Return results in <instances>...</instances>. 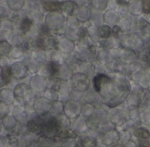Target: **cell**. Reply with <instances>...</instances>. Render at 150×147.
Listing matches in <instances>:
<instances>
[{
	"instance_id": "6da1fadb",
	"label": "cell",
	"mask_w": 150,
	"mask_h": 147,
	"mask_svg": "<svg viewBox=\"0 0 150 147\" xmlns=\"http://www.w3.org/2000/svg\"><path fill=\"white\" fill-rule=\"evenodd\" d=\"M112 75L99 73L92 77V88L98 93L101 103L110 109L124 103L131 91L129 82L123 74Z\"/></svg>"
},
{
	"instance_id": "7a4b0ae2",
	"label": "cell",
	"mask_w": 150,
	"mask_h": 147,
	"mask_svg": "<svg viewBox=\"0 0 150 147\" xmlns=\"http://www.w3.org/2000/svg\"><path fill=\"white\" fill-rule=\"evenodd\" d=\"M65 17L59 11L50 12L45 14V24L51 32L52 35L53 33H58L62 36V33L65 28Z\"/></svg>"
},
{
	"instance_id": "3957f363",
	"label": "cell",
	"mask_w": 150,
	"mask_h": 147,
	"mask_svg": "<svg viewBox=\"0 0 150 147\" xmlns=\"http://www.w3.org/2000/svg\"><path fill=\"white\" fill-rule=\"evenodd\" d=\"M15 101L17 105L28 106L29 103L33 101L35 96V93L31 89L29 84L18 83L14 86L13 89Z\"/></svg>"
},
{
	"instance_id": "277c9868",
	"label": "cell",
	"mask_w": 150,
	"mask_h": 147,
	"mask_svg": "<svg viewBox=\"0 0 150 147\" xmlns=\"http://www.w3.org/2000/svg\"><path fill=\"white\" fill-rule=\"evenodd\" d=\"M70 84L73 90L84 93L91 86V79L81 73H74L70 80Z\"/></svg>"
},
{
	"instance_id": "5b68a950",
	"label": "cell",
	"mask_w": 150,
	"mask_h": 147,
	"mask_svg": "<svg viewBox=\"0 0 150 147\" xmlns=\"http://www.w3.org/2000/svg\"><path fill=\"white\" fill-rule=\"evenodd\" d=\"M52 101L48 100L46 98L40 95L34 98L32 104V108L37 116H43L50 113L51 108Z\"/></svg>"
},
{
	"instance_id": "8992f818",
	"label": "cell",
	"mask_w": 150,
	"mask_h": 147,
	"mask_svg": "<svg viewBox=\"0 0 150 147\" xmlns=\"http://www.w3.org/2000/svg\"><path fill=\"white\" fill-rule=\"evenodd\" d=\"M29 86L35 93L42 94L48 89L49 80L40 74H34L29 79Z\"/></svg>"
},
{
	"instance_id": "52a82bcc",
	"label": "cell",
	"mask_w": 150,
	"mask_h": 147,
	"mask_svg": "<svg viewBox=\"0 0 150 147\" xmlns=\"http://www.w3.org/2000/svg\"><path fill=\"white\" fill-rule=\"evenodd\" d=\"M81 102L71 99L66 100L64 101V114L71 120L74 119L81 114Z\"/></svg>"
},
{
	"instance_id": "ba28073f",
	"label": "cell",
	"mask_w": 150,
	"mask_h": 147,
	"mask_svg": "<svg viewBox=\"0 0 150 147\" xmlns=\"http://www.w3.org/2000/svg\"><path fill=\"white\" fill-rule=\"evenodd\" d=\"M11 77L16 81H21L26 78L29 74V69L26 64L22 61H17L10 65Z\"/></svg>"
},
{
	"instance_id": "9c48e42d",
	"label": "cell",
	"mask_w": 150,
	"mask_h": 147,
	"mask_svg": "<svg viewBox=\"0 0 150 147\" xmlns=\"http://www.w3.org/2000/svg\"><path fill=\"white\" fill-rule=\"evenodd\" d=\"M89 122L81 115L74 119L71 120V129L75 134L78 136L86 134L89 131Z\"/></svg>"
},
{
	"instance_id": "30bf717a",
	"label": "cell",
	"mask_w": 150,
	"mask_h": 147,
	"mask_svg": "<svg viewBox=\"0 0 150 147\" xmlns=\"http://www.w3.org/2000/svg\"><path fill=\"white\" fill-rule=\"evenodd\" d=\"M11 115L20 125H25L29 119V111L27 107L15 105L11 110Z\"/></svg>"
},
{
	"instance_id": "8fae6325",
	"label": "cell",
	"mask_w": 150,
	"mask_h": 147,
	"mask_svg": "<svg viewBox=\"0 0 150 147\" xmlns=\"http://www.w3.org/2000/svg\"><path fill=\"white\" fill-rule=\"evenodd\" d=\"M73 15L77 19L80 23L83 25L86 24L90 20L92 15V10L89 7V5H79L75 10Z\"/></svg>"
},
{
	"instance_id": "7c38bea8",
	"label": "cell",
	"mask_w": 150,
	"mask_h": 147,
	"mask_svg": "<svg viewBox=\"0 0 150 147\" xmlns=\"http://www.w3.org/2000/svg\"><path fill=\"white\" fill-rule=\"evenodd\" d=\"M60 65H59L58 63L52 61H47L45 65H42L38 74L44 76L48 79L57 77Z\"/></svg>"
},
{
	"instance_id": "4fadbf2b",
	"label": "cell",
	"mask_w": 150,
	"mask_h": 147,
	"mask_svg": "<svg viewBox=\"0 0 150 147\" xmlns=\"http://www.w3.org/2000/svg\"><path fill=\"white\" fill-rule=\"evenodd\" d=\"M108 110L104 107H96L95 113H93L90 118L88 119L89 125L90 128H96L98 125L101 123L104 119H108Z\"/></svg>"
},
{
	"instance_id": "5bb4252c",
	"label": "cell",
	"mask_w": 150,
	"mask_h": 147,
	"mask_svg": "<svg viewBox=\"0 0 150 147\" xmlns=\"http://www.w3.org/2000/svg\"><path fill=\"white\" fill-rule=\"evenodd\" d=\"M108 119L111 123L116 127L117 129L119 127H122L125 122L124 113L120 109L117 107L112 108L108 111Z\"/></svg>"
},
{
	"instance_id": "9a60e30c",
	"label": "cell",
	"mask_w": 150,
	"mask_h": 147,
	"mask_svg": "<svg viewBox=\"0 0 150 147\" xmlns=\"http://www.w3.org/2000/svg\"><path fill=\"white\" fill-rule=\"evenodd\" d=\"M25 126H26V130L27 131L30 132L33 134H35L36 136L41 135L43 132V128H44L42 121L38 116L35 118L29 119Z\"/></svg>"
},
{
	"instance_id": "2e32d148",
	"label": "cell",
	"mask_w": 150,
	"mask_h": 147,
	"mask_svg": "<svg viewBox=\"0 0 150 147\" xmlns=\"http://www.w3.org/2000/svg\"><path fill=\"white\" fill-rule=\"evenodd\" d=\"M59 39V50L64 55H70L76 50L77 44L64 36H61Z\"/></svg>"
},
{
	"instance_id": "e0dca14e",
	"label": "cell",
	"mask_w": 150,
	"mask_h": 147,
	"mask_svg": "<svg viewBox=\"0 0 150 147\" xmlns=\"http://www.w3.org/2000/svg\"><path fill=\"white\" fill-rule=\"evenodd\" d=\"M101 143L106 146H112L115 144L120 143V132L117 129L107 131L101 134Z\"/></svg>"
},
{
	"instance_id": "ac0fdd59",
	"label": "cell",
	"mask_w": 150,
	"mask_h": 147,
	"mask_svg": "<svg viewBox=\"0 0 150 147\" xmlns=\"http://www.w3.org/2000/svg\"><path fill=\"white\" fill-rule=\"evenodd\" d=\"M120 19V14L116 10L108 9V10L103 13V21L104 24L109 26L110 27H113L117 25L119 20Z\"/></svg>"
},
{
	"instance_id": "d6986e66",
	"label": "cell",
	"mask_w": 150,
	"mask_h": 147,
	"mask_svg": "<svg viewBox=\"0 0 150 147\" xmlns=\"http://www.w3.org/2000/svg\"><path fill=\"white\" fill-rule=\"evenodd\" d=\"M96 59L99 64H101L103 66H107L114 61V59L112 58L110 51L105 48H98Z\"/></svg>"
},
{
	"instance_id": "ffe728a7",
	"label": "cell",
	"mask_w": 150,
	"mask_h": 147,
	"mask_svg": "<svg viewBox=\"0 0 150 147\" xmlns=\"http://www.w3.org/2000/svg\"><path fill=\"white\" fill-rule=\"evenodd\" d=\"M78 72L83 74L89 78H92L96 74V67L93 62L81 61L78 65Z\"/></svg>"
},
{
	"instance_id": "44dd1931",
	"label": "cell",
	"mask_w": 150,
	"mask_h": 147,
	"mask_svg": "<svg viewBox=\"0 0 150 147\" xmlns=\"http://www.w3.org/2000/svg\"><path fill=\"white\" fill-rule=\"evenodd\" d=\"M77 8V5L75 1H62L59 3V11L65 18L73 15Z\"/></svg>"
},
{
	"instance_id": "7402d4cb",
	"label": "cell",
	"mask_w": 150,
	"mask_h": 147,
	"mask_svg": "<svg viewBox=\"0 0 150 147\" xmlns=\"http://www.w3.org/2000/svg\"><path fill=\"white\" fill-rule=\"evenodd\" d=\"M99 101H100V97L98 93L92 88V87L90 86L88 90L83 93L82 103H90L95 105Z\"/></svg>"
},
{
	"instance_id": "603a6c76",
	"label": "cell",
	"mask_w": 150,
	"mask_h": 147,
	"mask_svg": "<svg viewBox=\"0 0 150 147\" xmlns=\"http://www.w3.org/2000/svg\"><path fill=\"white\" fill-rule=\"evenodd\" d=\"M0 101L11 105L15 101L13 89L9 88H1L0 89Z\"/></svg>"
},
{
	"instance_id": "cb8c5ba5",
	"label": "cell",
	"mask_w": 150,
	"mask_h": 147,
	"mask_svg": "<svg viewBox=\"0 0 150 147\" xmlns=\"http://www.w3.org/2000/svg\"><path fill=\"white\" fill-rule=\"evenodd\" d=\"M89 6L93 11L103 14L108 10V1L107 0H92L89 2Z\"/></svg>"
},
{
	"instance_id": "d4e9b609",
	"label": "cell",
	"mask_w": 150,
	"mask_h": 147,
	"mask_svg": "<svg viewBox=\"0 0 150 147\" xmlns=\"http://www.w3.org/2000/svg\"><path fill=\"white\" fill-rule=\"evenodd\" d=\"M2 127L5 130L8 131H14L16 130L19 124L14 119V118L12 116L11 114H9L8 116H5L4 118L2 119Z\"/></svg>"
},
{
	"instance_id": "484cf974",
	"label": "cell",
	"mask_w": 150,
	"mask_h": 147,
	"mask_svg": "<svg viewBox=\"0 0 150 147\" xmlns=\"http://www.w3.org/2000/svg\"><path fill=\"white\" fill-rule=\"evenodd\" d=\"M73 74L74 72L71 69L66 63H64L60 65L59 71L57 77L61 81H70Z\"/></svg>"
},
{
	"instance_id": "4316f807",
	"label": "cell",
	"mask_w": 150,
	"mask_h": 147,
	"mask_svg": "<svg viewBox=\"0 0 150 147\" xmlns=\"http://www.w3.org/2000/svg\"><path fill=\"white\" fill-rule=\"evenodd\" d=\"M112 35V28L105 24L99 26L96 31V36L98 40H106Z\"/></svg>"
},
{
	"instance_id": "83f0119b",
	"label": "cell",
	"mask_w": 150,
	"mask_h": 147,
	"mask_svg": "<svg viewBox=\"0 0 150 147\" xmlns=\"http://www.w3.org/2000/svg\"><path fill=\"white\" fill-rule=\"evenodd\" d=\"M31 21L33 22V24L35 25H41V24L45 23V14L43 13L41 11H36L30 12L26 14Z\"/></svg>"
},
{
	"instance_id": "f1b7e54d",
	"label": "cell",
	"mask_w": 150,
	"mask_h": 147,
	"mask_svg": "<svg viewBox=\"0 0 150 147\" xmlns=\"http://www.w3.org/2000/svg\"><path fill=\"white\" fill-rule=\"evenodd\" d=\"M79 143L81 147H96L98 145V140L95 137L84 134L79 136Z\"/></svg>"
},
{
	"instance_id": "f546056e",
	"label": "cell",
	"mask_w": 150,
	"mask_h": 147,
	"mask_svg": "<svg viewBox=\"0 0 150 147\" xmlns=\"http://www.w3.org/2000/svg\"><path fill=\"white\" fill-rule=\"evenodd\" d=\"M58 140L41 134L38 137L36 143L38 147H52Z\"/></svg>"
},
{
	"instance_id": "4dcf8cb0",
	"label": "cell",
	"mask_w": 150,
	"mask_h": 147,
	"mask_svg": "<svg viewBox=\"0 0 150 147\" xmlns=\"http://www.w3.org/2000/svg\"><path fill=\"white\" fill-rule=\"evenodd\" d=\"M60 1H43L41 2V8L47 13L59 11Z\"/></svg>"
},
{
	"instance_id": "1f68e13d",
	"label": "cell",
	"mask_w": 150,
	"mask_h": 147,
	"mask_svg": "<svg viewBox=\"0 0 150 147\" xmlns=\"http://www.w3.org/2000/svg\"><path fill=\"white\" fill-rule=\"evenodd\" d=\"M56 120L59 129H71V120L64 113L56 116Z\"/></svg>"
},
{
	"instance_id": "d6a6232c",
	"label": "cell",
	"mask_w": 150,
	"mask_h": 147,
	"mask_svg": "<svg viewBox=\"0 0 150 147\" xmlns=\"http://www.w3.org/2000/svg\"><path fill=\"white\" fill-rule=\"evenodd\" d=\"M5 2L11 11L18 12L24 8L26 1H24V0H7V1H5Z\"/></svg>"
},
{
	"instance_id": "836d02e7",
	"label": "cell",
	"mask_w": 150,
	"mask_h": 147,
	"mask_svg": "<svg viewBox=\"0 0 150 147\" xmlns=\"http://www.w3.org/2000/svg\"><path fill=\"white\" fill-rule=\"evenodd\" d=\"M33 22L31 21V20L29 19V17L26 15L23 16L22 19H21V23L19 24L17 31H19L21 34L25 36L26 33H28V31L29 30V29L31 28V26H33Z\"/></svg>"
},
{
	"instance_id": "e575fe53",
	"label": "cell",
	"mask_w": 150,
	"mask_h": 147,
	"mask_svg": "<svg viewBox=\"0 0 150 147\" xmlns=\"http://www.w3.org/2000/svg\"><path fill=\"white\" fill-rule=\"evenodd\" d=\"M96 105L90 103H82L81 106V116H83L84 118L86 119L87 120L90 118L91 116L93 115L96 110Z\"/></svg>"
},
{
	"instance_id": "d590c367",
	"label": "cell",
	"mask_w": 150,
	"mask_h": 147,
	"mask_svg": "<svg viewBox=\"0 0 150 147\" xmlns=\"http://www.w3.org/2000/svg\"><path fill=\"white\" fill-rule=\"evenodd\" d=\"M50 113L54 117L59 116V115L63 114L64 113V101H56L52 103L51 108L50 110Z\"/></svg>"
},
{
	"instance_id": "8d00e7d4",
	"label": "cell",
	"mask_w": 150,
	"mask_h": 147,
	"mask_svg": "<svg viewBox=\"0 0 150 147\" xmlns=\"http://www.w3.org/2000/svg\"><path fill=\"white\" fill-rule=\"evenodd\" d=\"M46 44L47 51L48 50H59V39L58 37L51 35L45 38Z\"/></svg>"
},
{
	"instance_id": "74e56055",
	"label": "cell",
	"mask_w": 150,
	"mask_h": 147,
	"mask_svg": "<svg viewBox=\"0 0 150 147\" xmlns=\"http://www.w3.org/2000/svg\"><path fill=\"white\" fill-rule=\"evenodd\" d=\"M40 26L38 25H35L33 24L31 26L28 33L25 35V38L30 41H34L38 38H40Z\"/></svg>"
},
{
	"instance_id": "f35d334b",
	"label": "cell",
	"mask_w": 150,
	"mask_h": 147,
	"mask_svg": "<svg viewBox=\"0 0 150 147\" xmlns=\"http://www.w3.org/2000/svg\"><path fill=\"white\" fill-rule=\"evenodd\" d=\"M26 53L24 52L23 49L21 46H12L11 50L10 53H9V57L12 59H21L25 57Z\"/></svg>"
},
{
	"instance_id": "ab89813d",
	"label": "cell",
	"mask_w": 150,
	"mask_h": 147,
	"mask_svg": "<svg viewBox=\"0 0 150 147\" xmlns=\"http://www.w3.org/2000/svg\"><path fill=\"white\" fill-rule=\"evenodd\" d=\"M96 129H97L99 133L102 134L106 133L107 131H109L112 130V129H116V127L111 123L108 119H106L98 125Z\"/></svg>"
},
{
	"instance_id": "60d3db41",
	"label": "cell",
	"mask_w": 150,
	"mask_h": 147,
	"mask_svg": "<svg viewBox=\"0 0 150 147\" xmlns=\"http://www.w3.org/2000/svg\"><path fill=\"white\" fill-rule=\"evenodd\" d=\"M139 98L136 95L129 94L125 101H124L125 107L128 109L131 108H136V107L139 105Z\"/></svg>"
},
{
	"instance_id": "b9f144b4",
	"label": "cell",
	"mask_w": 150,
	"mask_h": 147,
	"mask_svg": "<svg viewBox=\"0 0 150 147\" xmlns=\"http://www.w3.org/2000/svg\"><path fill=\"white\" fill-rule=\"evenodd\" d=\"M82 24L80 23L74 15H71L70 17H66L65 20V27L71 29H77L81 26Z\"/></svg>"
},
{
	"instance_id": "7bdbcfd3",
	"label": "cell",
	"mask_w": 150,
	"mask_h": 147,
	"mask_svg": "<svg viewBox=\"0 0 150 147\" xmlns=\"http://www.w3.org/2000/svg\"><path fill=\"white\" fill-rule=\"evenodd\" d=\"M12 45L8 41L0 40V57H8L11 50Z\"/></svg>"
},
{
	"instance_id": "ee69618b",
	"label": "cell",
	"mask_w": 150,
	"mask_h": 147,
	"mask_svg": "<svg viewBox=\"0 0 150 147\" xmlns=\"http://www.w3.org/2000/svg\"><path fill=\"white\" fill-rule=\"evenodd\" d=\"M26 11H28V13L36 11H41V2H38V1H26L25 3V7Z\"/></svg>"
},
{
	"instance_id": "f6af8a7d",
	"label": "cell",
	"mask_w": 150,
	"mask_h": 147,
	"mask_svg": "<svg viewBox=\"0 0 150 147\" xmlns=\"http://www.w3.org/2000/svg\"><path fill=\"white\" fill-rule=\"evenodd\" d=\"M11 74L10 72V66L8 65H4L2 66V75L0 77V80L2 81L4 85H8L11 81Z\"/></svg>"
},
{
	"instance_id": "bcb514c9",
	"label": "cell",
	"mask_w": 150,
	"mask_h": 147,
	"mask_svg": "<svg viewBox=\"0 0 150 147\" xmlns=\"http://www.w3.org/2000/svg\"><path fill=\"white\" fill-rule=\"evenodd\" d=\"M41 96L46 98H47L48 100H50L52 102H54V101L59 100V93L56 90L50 89V88H48L45 93H42Z\"/></svg>"
},
{
	"instance_id": "7dc6e473",
	"label": "cell",
	"mask_w": 150,
	"mask_h": 147,
	"mask_svg": "<svg viewBox=\"0 0 150 147\" xmlns=\"http://www.w3.org/2000/svg\"><path fill=\"white\" fill-rule=\"evenodd\" d=\"M62 36L68 38L71 41H74L75 43H77V41H78L77 29H71L65 27V29H64L63 33H62Z\"/></svg>"
},
{
	"instance_id": "c3c4849f",
	"label": "cell",
	"mask_w": 150,
	"mask_h": 147,
	"mask_svg": "<svg viewBox=\"0 0 150 147\" xmlns=\"http://www.w3.org/2000/svg\"><path fill=\"white\" fill-rule=\"evenodd\" d=\"M11 15V11L9 9L5 2H0V20H5L10 18Z\"/></svg>"
},
{
	"instance_id": "681fc988",
	"label": "cell",
	"mask_w": 150,
	"mask_h": 147,
	"mask_svg": "<svg viewBox=\"0 0 150 147\" xmlns=\"http://www.w3.org/2000/svg\"><path fill=\"white\" fill-rule=\"evenodd\" d=\"M134 135L142 140H147L150 138V133L144 128H136L134 131Z\"/></svg>"
},
{
	"instance_id": "f907efd6",
	"label": "cell",
	"mask_w": 150,
	"mask_h": 147,
	"mask_svg": "<svg viewBox=\"0 0 150 147\" xmlns=\"http://www.w3.org/2000/svg\"><path fill=\"white\" fill-rule=\"evenodd\" d=\"M2 30L6 32L8 34L11 33H13L16 30L15 26H14V23L12 22L10 18L8 19H5L2 20V28H1Z\"/></svg>"
},
{
	"instance_id": "816d5d0a",
	"label": "cell",
	"mask_w": 150,
	"mask_h": 147,
	"mask_svg": "<svg viewBox=\"0 0 150 147\" xmlns=\"http://www.w3.org/2000/svg\"><path fill=\"white\" fill-rule=\"evenodd\" d=\"M128 11L131 14H133V15L140 14L141 11H143V10H142V5L141 6H139L138 2H128Z\"/></svg>"
},
{
	"instance_id": "f5cc1de1",
	"label": "cell",
	"mask_w": 150,
	"mask_h": 147,
	"mask_svg": "<svg viewBox=\"0 0 150 147\" xmlns=\"http://www.w3.org/2000/svg\"><path fill=\"white\" fill-rule=\"evenodd\" d=\"M9 113H10L9 105L0 101V119H2L5 116L9 115Z\"/></svg>"
},
{
	"instance_id": "db71d44e",
	"label": "cell",
	"mask_w": 150,
	"mask_h": 147,
	"mask_svg": "<svg viewBox=\"0 0 150 147\" xmlns=\"http://www.w3.org/2000/svg\"><path fill=\"white\" fill-rule=\"evenodd\" d=\"M77 138H69L64 140L62 141V147H77Z\"/></svg>"
},
{
	"instance_id": "11a10c76",
	"label": "cell",
	"mask_w": 150,
	"mask_h": 147,
	"mask_svg": "<svg viewBox=\"0 0 150 147\" xmlns=\"http://www.w3.org/2000/svg\"><path fill=\"white\" fill-rule=\"evenodd\" d=\"M141 69V65L138 63V62H133L129 64L128 68V70L129 71V73H137V71L140 70Z\"/></svg>"
},
{
	"instance_id": "9f6ffc18",
	"label": "cell",
	"mask_w": 150,
	"mask_h": 147,
	"mask_svg": "<svg viewBox=\"0 0 150 147\" xmlns=\"http://www.w3.org/2000/svg\"><path fill=\"white\" fill-rule=\"evenodd\" d=\"M142 10L145 14H149L150 13V1L146 0L142 2Z\"/></svg>"
},
{
	"instance_id": "6f0895ef",
	"label": "cell",
	"mask_w": 150,
	"mask_h": 147,
	"mask_svg": "<svg viewBox=\"0 0 150 147\" xmlns=\"http://www.w3.org/2000/svg\"><path fill=\"white\" fill-rule=\"evenodd\" d=\"M139 147H150V143L146 140H143L142 142L140 143Z\"/></svg>"
},
{
	"instance_id": "680465c9",
	"label": "cell",
	"mask_w": 150,
	"mask_h": 147,
	"mask_svg": "<svg viewBox=\"0 0 150 147\" xmlns=\"http://www.w3.org/2000/svg\"><path fill=\"white\" fill-rule=\"evenodd\" d=\"M111 147H123V146L121 143H118L115 144V145H113L112 146H111Z\"/></svg>"
},
{
	"instance_id": "91938a15",
	"label": "cell",
	"mask_w": 150,
	"mask_h": 147,
	"mask_svg": "<svg viewBox=\"0 0 150 147\" xmlns=\"http://www.w3.org/2000/svg\"><path fill=\"white\" fill-rule=\"evenodd\" d=\"M2 128H3V127H2V119H0V132L2 131Z\"/></svg>"
},
{
	"instance_id": "94428289",
	"label": "cell",
	"mask_w": 150,
	"mask_h": 147,
	"mask_svg": "<svg viewBox=\"0 0 150 147\" xmlns=\"http://www.w3.org/2000/svg\"><path fill=\"white\" fill-rule=\"evenodd\" d=\"M2 66L0 65V77H1V75H2Z\"/></svg>"
},
{
	"instance_id": "6125c7cd",
	"label": "cell",
	"mask_w": 150,
	"mask_h": 147,
	"mask_svg": "<svg viewBox=\"0 0 150 147\" xmlns=\"http://www.w3.org/2000/svg\"><path fill=\"white\" fill-rule=\"evenodd\" d=\"M1 28H2V20H0V30H1Z\"/></svg>"
}]
</instances>
